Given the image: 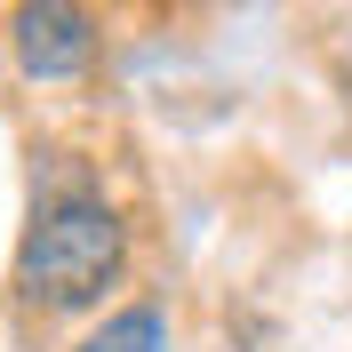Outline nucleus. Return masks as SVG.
Returning a JSON list of instances; mask_svg holds the SVG:
<instances>
[{
    "label": "nucleus",
    "mask_w": 352,
    "mask_h": 352,
    "mask_svg": "<svg viewBox=\"0 0 352 352\" xmlns=\"http://www.w3.org/2000/svg\"><path fill=\"white\" fill-rule=\"evenodd\" d=\"M72 352H168V312L160 305H120L96 336H80Z\"/></svg>",
    "instance_id": "3"
},
{
    "label": "nucleus",
    "mask_w": 352,
    "mask_h": 352,
    "mask_svg": "<svg viewBox=\"0 0 352 352\" xmlns=\"http://www.w3.org/2000/svg\"><path fill=\"white\" fill-rule=\"evenodd\" d=\"M120 264H129V224L112 217V200L56 192L32 217L8 280H16L24 312H88V305H104V288L120 280Z\"/></svg>",
    "instance_id": "1"
},
{
    "label": "nucleus",
    "mask_w": 352,
    "mask_h": 352,
    "mask_svg": "<svg viewBox=\"0 0 352 352\" xmlns=\"http://www.w3.org/2000/svg\"><path fill=\"white\" fill-rule=\"evenodd\" d=\"M96 48L104 41L80 0H16V16H8V56L24 80H80Z\"/></svg>",
    "instance_id": "2"
}]
</instances>
